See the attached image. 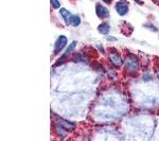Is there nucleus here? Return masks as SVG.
<instances>
[{"label":"nucleus","instance_id":"f257e3e1","mask_svg":"<svg viewBox=\"0 0 159 141\" xmlns=\"http://www.w3.org/2000/svg\"><path fill=\"white\" fill-rule=\"evenodd\" d=\"M55 122H56V130H57L58 134H61V133L65 134L66 132H70V130H73L75 129V125L72 122H69L61 117H56Z\"/></svg>","mask_w":159,"mask_h":141},{"label":"nucleus","instance_id":"f03ea898","mask_svg":"<svg viewBox=\"0 0 159 141\" xmlns=\"http://www.w3.org/2000/svg\"><path fill=\"white\" fill-rule=\"evenodd\" d=\"M125 67H126L127 71L129 72H135V71L138 70V61L135 58L134 55H129V57L126 58V61H125Z\"/></svg>","mask_w":159,"mask_h":141},{"label":"nucleus","instance_id":"7ed1b4c3","mask_svg":"<svg viewBox=\"0 0 159 141\" xmlns=\"http://www.w3.org/2000/svg\"><path fill=\"white\" fill-rule=\"evenodd\" d=\"M66 45H67V37L64 36V35L58 36V38L56 39V42L54 43V51H53L54 54H58L61 51H63L64 48L66 47Z\"/></svg>","mask_w":159,"mask_h":141},{"label":"nucleus","instance_id":"20e7f679","mask_svg":"<svg viewBox=\"0 0 159 141\" xmlns=\"http://www.w3.org/2000/svg\"><path fill=\"white\" fill-rule=\"evenodd\" d=\"M116 11L120 16H124L129 13V2L126 0H119L116 3Z\"/></svg>","mask_w":159,"mask_h":141},{"label":"nucleus","instance_id":"39448f33","mask_svg":"<svg viewBox=\"0 0 159 141\" xmlns=\"http://www.w3.org/2000/svg\"><path fill=\"white\" fill-rule=\"evenodd\" d=\"M96 14L99 18L101 19H105V18H108L109 17V11L106 7L102 6L101 3H97L96 6Z\"/></svg>","mask_w":159,"mask_h":141},{"label":"nucleus","instance_id":"423d86ee","mask_svg":"<svg viewBox=\"0 0 159 141\" xmlns=\"http://www.w3.org/2000/svg\"><path fill=\"white\" fill-rule=\"evenodd\" d=\"M109 60L111 61V63L116 66H121L123 64V60L121 58V56H119L117 53H110L109 54Z\"/></svg>","mask_w":159,"mask_h":141},{"label":"nucleus","instance_id":"0eeeda50","mask_svg":"<svg viewBox=\"0 0 159 141\" xmlns=\"http://www.w3.org/2000/svg\"><path fill=\"white\" fill-rule=\"evenodd\" d=\"M60 13H61V17L64 18V20H65L66 25H70V18H71V16H72V14H70L66 9H61Z\"/></svg>","mask_w":159,"mask_h":141},{"label":"nucleus","instance_id":"6e6552de","mask_svg":"<svg viewBox=\"0 0 159 141\" xmlns=\"http://www.w3.org/2000/svg\"><path fill=\"white\" fill-rule=\"evenodd\" d=\"M109 30H110L109 25L106 24V22H103V24H101L98 27V31H99L100 33H101V34H104V35L108 34Z\"/></svg>","mask_w":159,"mask_h":141},{"label":"nucleus","instance_id":"1a4fd4ad","mask_svg":"<svg viewBox=\"0 0 159 141\" xmlns=\"http://www.w3.org/2000/svg\"><path fill=\"white\" fill-rule=\"evenodd\" d=\"M80 24H81V18H80L78 15H72L70 18V25L72 27H78Z\"/></svg>","mask_w":159,"mask_h":141},{"label":"nucleus","instance_id":"9d476101","mask_svg":"<svg viewBox=\"0 0 159 141\" xmlns=\"http://www.w3.org/2000/svg\"><path fill=\"white\" fill-rule=\"evenodd\" d=\"M75 45H76V42H73L72 43H70V45L68 46V49L65 51V55H68L70 52H72L73 49L75 48Z\"/></svg>","mask_w":159,"mask_h":141},{"label":"nucleus","instance_id":"9b49d317","mask_svg":"<svg viewBox=\"0 0 159 141\" xmlns=\"http://www.w3.org/2000/svg\"><path fill=\"white\" fill-rule=\"evenodd\" d=\"M51 6H52L54 9H60L61 7V3L58 2V0H50Z\"/></svg>","mask_w":159,"mask_h":141},{"label":"nucleus","instance_id":"f8f14e48","mask_svg":"<svg viewBox=\"0 0 159 141\" xmlns=\"http://www.w3.org/2000/svg\"><path fill=\"white\" fill-rule=\"evenodd\" d=\"M103 1H104V2H106L107 4H109V3H111L112 0H103Z\"/></svg>","mask_w":159,"mask_h":141},{"label":"nucleus","instance_id":"ddd939ff","mask_svg":"<svg viewBox=\"0 0 159 141\" xmlns=\"http://www.w3.org/2000/svg\"><path fill=\"white\" fill-rule=\"evenodd\" d=\"M136 1H137L138 3H143V2H142V0H136Z\"/></svg>","mask_w":159,"mask_h":141},{"label":"nucleus","instance_id":"4468645a","mask_svg":"<svg viewBox=\"0 0 159 141\" xmlns=\"http://www.w3.org/2000/svg\"><path fill=\"white\" fill-rule=\"evenodd\" d=\"M158 78H159V71H158Z\"/></svg>","mask_w":159,"mask_h":141},{"label":"nucleus","instance_id":"2eb2a0df","mask_svg":"<svg viewBox=\"0 0 159 141\" xmlns=\"http://www.w3.org/2000/svg\"><path fill=\"white\" fill-rule=\"evenodd\" d=\"M158 2H159V0H158Z\"/></svg>","mask_w":159,"mask_h":141}]
</instances>
